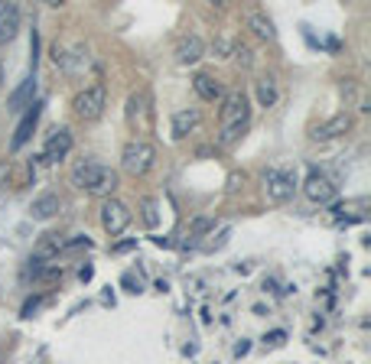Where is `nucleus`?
Masks as SVG:
<instances>
[{"mask_svg": "<svg viewBox=\"0 0 371 364\" xmlns=\"http://www.w3.org/2000/svg\"><path fill=\"white\" fill-rule=\"evenodd\" d=\"M247 121H251V101L241 92H225L222 98V131H218V143L222 147H232L235 140L244 133Z\"/></svg>", "mask_w": 371, "mask_h": 364, "instance_id": "f257e3e1", "label": "nucleus"}, {"mask_svg": "<svg viewBox=\"0 0 371 364\" xmlns=\"http://www.w3.org/2000/svg\"><path fill=\"white\" fill-rule=\"evenodd\" d=\"M72 186L85 189L88 195H98V199H111L117 189V172L111 166H101V163H78L72 170Z\"/></svg>", "mask_w": 371, "mask_h": 364, "instance_id": "f03ea898", "label": "nucleus"}, {"mask_svg": "<svg viewBox=\"0 0 371 364\" xmlns=\"http://www.w3.org/2000/svg\"><path fill=\"white\" fill-rule=\"evenodd\" d=\"M121 166L131 172V176H147V172L156 166V147L144 137L127 140L124 150H121Z\"/></svg>", "mask_w": 371, "mask_h": 364, "instance_id": "7ed1b4c3", "label": "nucleus"}, {"mask_svg": "<svg viewBox=\"0 0 371 364\" xmlns=\"http://www.w3.org/2000/svg\"><path fill=\"white\" fill-rule=\"evenodd\" d=\"M72 108H75V114L82 117V121H98V117L104 114V108H108V88L101 85V82L82 88V92L75 94V101H72Z\"/></svg>", "mask_w": 371, "mask_h": 364, "instance_id": "20e7f679", "label": "nucleus"}, {"mask_svg": "<svg viewBox=\"0 0 371 364\" xmlns=\"http://www.w3.org/2000/svg\"><path fill=\"white\" fill-rule=\"evenodd\" d=\"M264 192H267V202L284 205L296 192V176L294 172H284V170H267L264 172Z\"/></svg>", "mask_w": 371, "mask_h": 364, "instance_id": "39448f33", "label": "nucleus"}, {"mask_svg": "<svg viewBox=\"0 0 371 364\" xmlns=\"http://www.w3.org/2000/svg\"><path fill=\"white\" fill-rule=\"evenodd\" d=\"M131 218H134L131 209H127L121 199H114V195L101 202V228H104L111 238H114V234H124V231H127Z\"/></svg>", "mask_w": 371, "mask_h": 364, "instance_id": "423d86ee", "label": "nucleus"}, {"mask_svg": "<svg viewBox=\"0 0 371 364\" xmlns=\"http://www.w3.org/2000/svg\"><path fill=\"white\" fill-rule=\"evenodd\" d=\"M127 121H131L134 131L147 133L150 131V121H154V108H150V92H134L127 98Z\"/></svg>", "mask_w": 371, "mask_h": 364, "instance_id": "0eeeda50", "label": "nucleus"}, {"mask_svg": "<svg viewBox=\"0 0 371 364\" xmlns=\"http://www.w3.org/2000/svg\"><path fill=\"white\" fill-rule=\"evenodd\" d=\"M303 195H306L313 205H329V202L335 199V186H333V179L323 176L319 170H309L306 182H303Z\"/></svg>", "mask_w": 371, "mask_h": 364, "instance_id": "6e6552de", "label": "nucleus"}, {"mask_svg": "<svg viewBox=\"0 0 371 364\" xmlns=\"http://www.w3.org/2000/svg\"><path fill=\"white\" fill-rule=\"evenodd\" d=\"M348 131H352V114H335V117H329L326 124L313 127V133H309V137L316 140V143H329V140L345 137Z\"/></svg>", "mask_w": 371, "mask_h": 364, "instance_id": "1a4fd4ad", "label": "nucleus"}, {"mask_svg": "<svg viewBox=\"0 0 371 364\" xmlns=\"http://www.w3.org/2000/svg\"><path fill=\"white\" fill-rule=\"evenodd\" d=\"M39 114H43V104H39V101L26 104V114L20 117V124H16V131H14V140H10V147H14V150L26 147V140L33 137V131H36V124H39Z\"/></svg>", "mask_w": 371, "mask_h": 364, "instance_id": "9d476101", "label": "nucleus"}, {"mask_svg": "<svg viewBox=\"0 0 371 364\" xmlns=\"http://www.w3.org/2000/svg\"><path fill=\"white\" fill-rule=\"evenodd\" d=\"M173 55H176L179 65H195L202 55H205V43H202V36H195V33H189V36H179Z\"/></svg>", "mask_w": 371, "mask_h": 364, "instance_id": "9b49d317", "label": "nucleus"}, {"mask_svg": "<svg viewBox=\"0 0 371 364\" xmlns=\"http://www.w3.org/2000/svg\"><path fill=\"white\" fill-rule=\"evenodd\" d=\"M16 33H20V7L0 0V43H14Z\"/></svg>", "mask_w": 371, "mask_h": 364, "instance_id": "f8f14e48", "label": "nucleus"}, {"mask_svg": "<svg viewBox=\"0 0 371 364\" xmlns=\"http://www.w3.org/2000/svg\"><path fill=\"white\" fill-rule=\"evenodd\" d=\"M72 143H75V140H72V131H65V127H62V131H55L53 137L46 140L43 160H46V163H59V160H65V156H69V150H72Z\"/></svg>", "mask_w": 371, "mask_h": 364, "instance_id": "ddd939ff", "label": "nucleus"}, {"mask_svg": "<svg viewBox=\"0 0 371 364\" xmlns=\"http://www.w3.org/2000/svg\"><path fill=\"white\" fill-rule=\"evenodd\" d=\"M59 209H62L59 195H55V192H43V195H36V199H33L30 218H33V221H49V218L59 215Z\"/></svg>", "mask_w": 371, "mask_h": 364, "instance_id": "4468645a", "label": "nucleus"}, {"mask_svg": "<svg viewBox=\"0 0 371 364\" xmlns=\"http://www.w3.org/2000/svg\"><path fill=\"white\" fill-rule=\"evenodd\" d=\"M193 88H195V94H199L202 101H209V104H215V101L225 98V85L218 82V78L205 75V72H199V75L193 78Z\"/></svg>", "mask_w": 371, "mask_h": 364, "instance_id": "2eb2a0df", "label": "nucleus"}, {"mask_svg": "<svg viewBox=\"0 0 371 364\" xmlns=\"http://www.w3.org/2000/svg\"><path fill=\"white\" fill-rule=\"evenodd\" d=\"M244 23H247V30L254 33L257 39H277V30H274V20L264 10H247V16H244Z\"/></svg>", "mask_w": 371, "mask_h": 364, "instance_id": "dca6fc26", "label": "nucleus"}, {"mask_svg": "<svg viewBox=\"0 0 371 364\" xmlns=\"http://www.w3.org/2000/svg\"><path fill=\"white\" fill-rule=\"evenodd\" d=\"M199 121H202V114L195 108H179L176 114H173V137L176 140L189 137V133L199 127Z\"/></svg>", "mask_w": 371, "mask_h": 364, "instance_id": "f3484780", "label": "nucleus"}, {"mask_svg": "<svg viewBox=\"0 0 371 364\" xmlns=\"http://www.w3.org/2000/svg\"><path fill=\"white\" fill-rule=\"evenodd\" d=\"M254 92H257V104H261V108H274L280 101V92H277V82H274V78H257Z\"/></svg>", "mask_w": 371, "mask_h": 364, "instance_id": "a211bd4d", "label": "nucleus"}, {"mask_svg": "<svg viewBox=\"0 0 371 364\" xmlns=\"http://www.w3.org/2000/svg\"><path fill=\"white\" fill-rule=\"evenodd\" d=\"M33 94H36V75H30L23 85H20L14 94H10V98H7V108H10V111H20L26 101L33 104Z\"/></svg>", "mask_w": 371, "mask_h": 364, "instance_id": "6ab92c4d", "label": "nucleus"}, {"mask_svg": "<svg viewBox=\"0 0 371 364\" xmlns=\"http://www.w3.org/2000/svg\"><path fill=\"white\" fill-rule=\"evenodd\" d=\"M59 250H62V238H59V234H43L33 257H36V260H49V257H55Z\"/></svg>", "mask_w": 371, "mask_h": 364, "instance_id": "aec40b11", "label": "nucleus"}, {"mask_svg": "<svg viewBox=\"0 0 371 364\" xmlns=\"http://www.w3.org/2000/svg\"><path fill=\"white\" fill-rule=\"evenodd\" d=\"M209 231H215V218H212V215H202V218H195L193 225H189V234H193V238H205Z\"/></svg>", "mask_w": 371, "mask_h": 364, "instance_id": "412c9836", "label": "nucleus"}, {"mask_svg": "<svg viewBox=\"0 0 371 364\" xmlns=\"http://www.w3.org/2000/svg\"><path fill=\"white\" fill-rule=\"evenodd\" d=\"M212 49H215V55H218V59H232V55H235V49H238V46H235V43H232V39H228V36H218L215 43H212Z\"/></svg>", "mask_w": 371, "mask_h": 364, "instance_id": "4be33fe9", "label": "nucleus"}, {"mask_svg": "<svg viewBox=\"0 0 371 364\" xmlns=\"http://www.w3.org/2000/svg\"><path fill=\"white\" fill-rule=\"evenodd\" d=\"M140 209H144V221L154 228L156 225V199H144L140 202Z\"/></svg>", "mask_w": 371, "mask_h": 364, "instance_id": "5701e85b", "label": "nucleus"}, {"mask_svg": "<svg viewBox=\"0 0 371 364\" xmlns=\"http://www.w3.org/2000/svg\"><path fill=\"white\" fill-rule=\"evenodd\" d=\"M228 238H232V228H222V231H218V238L212 241V244H205V250H218V248H225V244H228Z\"/></svg>", "mask_w": 371, "mask_h": 364, "instance_id": "b1692460", "label": "nucleus"}, {"mask_svg": "<svg viewBox=\"0 0 371 364\" xmlns=\"http://www.w3.org/2000/svg\"><path fill=\"white\" fill-rule=\"evenodd\" d=\"M235 59H238L241 65H251V62H254V53H251L247 46H238V49H235Z\"/></svg>", "mask_w": 371, "mask_h": 364, "instance_id": "393cba45", "label": "nucleus"}, {"mask_svg": "<svg viewBox=\"0 0 371 364\" xmlns=\"http://www.w3.org/2000/svg\"><path fill=\"white\" fill-rule=\"evenodd\" d=\"M7 179H10V160H0V189L7 186Z\"/></svg>", "mask_w": 371, "mask_h": 364, "instance_id": "a878e982", "label": "nucleus"}, {"mask_svg": "<svg viewBox=\"0 0 371 364\" xmlns=\"http://www.w3.org/2000/svg\"><path fill=\"white\" fill-rule=\"evenodd\" d=\"M39 302H43V296H36V299H26V306H23V316H33V312L39 309Z\"/></svg>", "mask_w": 371, "mask_h": 364, "instance_id": "bb28decb", "label": "nucleus"}, {"mask_svg": "<svg viewBox=\"0 0 371 364\" xmlns=\"http://www.w3.org/2000/svg\"><path fill=\"white\" fill-rule=\"evenodd\" d=\"M137 241H121V244H114V254H124V250H131Z\"/></svg>", "mask_w": 371, "mask_h": 364, "instance_id": "cd10ccee", "label": "nucleus"}, {"mask_svg": "<svg viewBox=\"0 0 371 364\" xmlns=\"http://www.w3.org/2000/svg\"><path fill=\"white\" fill-rule=\"evenodd\" d=\"M284 338H286V332H271V335H267V341H271V345H280Z\"/></svg>", "mask_w": 371, "mask_h": 364, "instance_id": "c85d7f7f", "label": "nucleus"}, {"mask_svg": "<svg viewBox=\"0 0 371 364\" xmlns=\"http://www.w3.org/2000/svg\"><path fill=\"white\" fill-rule=\"evenodd\" d=\"M235 355H238V358H241V355H247V341H241V345H235Z\"/></svg>", "mask_w": 371, "mask_h": 364, "instance_id": "c756f323", "label": "nucleus"}, {"mask_svg": "<svg viewBox=\"0 0 371 364\" xmlns=\"http://www.w3.org/2000/svg\"><path fill=\"white\" fill-rule=\"evenodd\" d=\"M0 85H4V62H0Z\"/></svg>", "mask_w": 371, "mask_h": 364, "instance_id": "7c9ffc66", "label": "nucleus"}]
</instances>
